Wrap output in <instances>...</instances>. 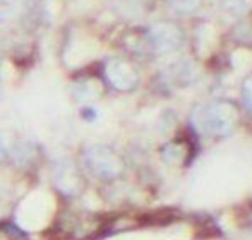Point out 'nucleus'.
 Segmentation results:
<instances>
[{
    "label": "nucleus",
    "mask_w": 252,
    "mask_h": 240,
    "mask_svg": "<svg viewBox=\"0 0 252 240\" xmlns=\"http://www.w3.org/2000/svg\"><path fill=\"white\" fill-rule=\"evenodd\" d=\"M239 112L230 101H213L196 112V125L209 136H226L237 125Z\"/></svg>",
    "instance_id": "f257e3e1"
},
{
    "label": "nucleus",
    "mask_w": 252,
    "mask_h": 240,
    "mask_svg": "<svg viewBox=\"0 0 252 240\" xmlns=\"http://www.w3.org/2000/svg\"><path fill=\"white\" fill-rule=\"evenodd\" d=\"M84 163L86 168L103 180H112L122 174V160L113 150L101 144L91 146L84 151Z\"/></svg>",
    "instance_id": "f03ea898"
},
{
    "label": "nucleus",
    "mask_w": 252,
    "mask_h": 240,
    "mask_svg": "<svg viewBox=\"0 0 252 240\" xmlns=\"http://www.w3.org/2000/svg\"><path fill=\"white\" fill-rule=\"evenodd\" d=\"M105 74L108 83L119 91H129L137 84V72L127 60L112 59L105 67Z\"/></svg>",
    "instance_id": "7ed1b4c3"
},
{
    "label": "nucleus",
    "mask_w": 252,
    "mask_h": 240,
    "mask_svg": "<svg viewBox=\"0 0 252 240\" xmlns=\"http://www.w3.org/2000/svg\"><path fill=\"white\" fill-rule=\"evenodd\" d=\"M150 43L156 52H173L182 45V31L172 23H158L150 30Z\"/></svg>",
    "instance_id": "20e7f679"
},
{
    "label": "nucleus",
    "mask_w": 252,
    "mask_h": 240,
    "mask_svg": "<svg viewBox=\"0 0 252 240\" xmlns=\"http://www.w3.org/2000/svg\"><path fill=\"white\" fill-rule=\"evenodd\" d=\"M53 179H55V185L63 194H77V190L81 187L79 174H77L76 167L72 163H69V161L57 165Z\"/></svg>",
    "instance_id": "39448f33"
},
{
    "label": "nucleus",
    "mask_w": 252,
    "mask_h": 240,
    "mask_svg": "<svg viewBox=\"0 0 252 240\" xmlns=\"http://www.w3.org/2000/svg\"><path fill=\"white\" fill-rule=\"evenodd\" d=\"M96 52V45L91 40H72L67 47L65 52V63L67 65H81V63H86L88 60L94 55Z\"/></svg>",
    "instance_id": "423d86ee"
},
{
    "label": "nucleus",
    "mask_w": 252,
    "mask_h": 240,
    "mask_svg": "<svg viewBox=\"0 0 252 240\" xmlns=\"http://www.w3.org/2000/svg\"><path fill=\"white\" fill-rule=\"evenodd\" d=\"M70 93L76 98L77 101H84V103H90V101L96 100L101 96L103 86L98 79L94 77H83V79H77L70 86Z\"/></svg>",
    "instance_id": "0eeeda50"
},
{
    "label": "nucleus",
    "mask_w": 252,
    "mask_h": 240,
    "mask_svg": "<svg viewBox=\"0 0 252 240\" xmlns=\"http://www.w3.org/2000/svg\"><path fill=\"white\" fill-rule=\"evenodd\" d=\"M223 7L233 16H244L252 10V0H223Z\"/></svg>",
    "instance_id": "6e6552de"
},
{
    "label": "nucleus",
    "mask_w": 252,
    "mask_h": 240,
    "mask_svg": "<svg viewBox=\"0 0 252 240\" xmlns=\"http://www.w3.org/2000/svg\"><path fill=\"white\" fill-rule=\"evenodd\" d=\"M21 0H0V21H10L17 16Z\"/></svg>",
    "instance_id": "1a4fd4ad"
},
{
    "label": "nucleus",
    "mask_w": 252,
    "mask_h": 240,
    "mask_svg": "<svg viewBox=\"0 0 252 240\" xmlns=\"http://www.w3.org/2000/svg\"><path fill=\"white\" fill-rule=\"evenodd\" d=\"M163 156H165V160L168 161V163H180V161L186 158V151H184V148L180 146V144H168V146L165 148V153H163Z\"/></svg>",
    "instance_id": "9d476101"
},
{
    "label": "nucleus",
    "mask_w": 252,
    "mask_h": 240,
    "mask_svg": "<svg viewBox=\"0 0 252 240\" xmlns=\"http://www.w3.org/2000/svg\"><path fill=\"white\" fill-rule=\"evenodd\" d=\"M168 2L180 14H189L199 7V0H168Z\"/></svg>",
    "instance_id": "9b49d317"
},
{
    "label": "nucleus",
    "mask_w": 252,
    "mask_h": 240,
    "mask_svg": "<svg viewBox=\"0 0 252 240\" xmlns=\"http://www.w3.org/2000/svg\"><path fill=\"white\" fill-rule=\"evenodd\" d=\"M2 227H3V232H5L10 239H14V240H28V235L24 234L23 230H19V228H17L14 223H3Z\"/></svg>",
    "instance_id": "f8f14e48"
},
{
    "label": "nucleus",
    "mask_w": 252,
    "mask_h": 240,
    "mask_svg": "<svg viewBox=\"0 0 252 240\" xmlns=\"http://www.w3.org/2000/svg\"><path fill=\"white\" fill-rule=\"evenodd\" d=\"M242 94H244V103H246V107L249 108V110H252V76L244 83Z\"/></svg>",
    "instance_id": "ddd939ff"
},
{
    "label": "nucleus",
    "mask_w": 252,
    "mask_h": 240,
    "mask_svg": "<svg viewBox=\"0 0 252 240\" xmlns=\"http://www.w3.org/2000/svg\"><path fill=\"white\" fill-rule=\"evenodd\" d=\"M7 158H9V150H7L5 144H3L2 141H0V165L5 163Z\"/></svg>",
    "instance_id": "4468645a"
},
{
    "label": "nucleus",
    "mask_w": 252,
    "mask_h": 240,
    "mask_svg": "<svg viewBox=\"0 0 252 240\" xmlns=\"http://www.w3.org/2000/svg\"><path fill=\"white\" fill-rule=\"evenodd\" d=\"M33 2H38V0H33Z\"/></svg>",
    "instance_id": "2eb2a0df"
}]
</instances>
